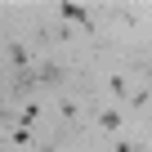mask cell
Here are the masks:
<instances>
[{
  "instance_id": "obj_1",
  "label": "cell",
  "mask_w": 152,
  "mask_h": 152,
  "mask_svg": "<svg viewBox=\"0 0 152 152\" xmlns=\"http://www.w3.org/2000/svg\"><path fill=\"white\" fill-rule=\"evenodd\" d=\"M58 14H63V23H85V18H90L81 5H58Z\"/></svg>"
},
{
  "instance_id": "obj_2",
  "label": "cell",
  "mask_w": 152,
  "mask_h": 152,
  "mask_svg": "<svg viewBox=\"0 0 152 152\" xmlns=\"http://www.w3.org/2000/svg\"><path fill=\"white\" fill-rule=\"evenodd\" d=\"M99 125H103V130H116L121 116H116V112H99Z\"/></svg>"
}]
</instances>
